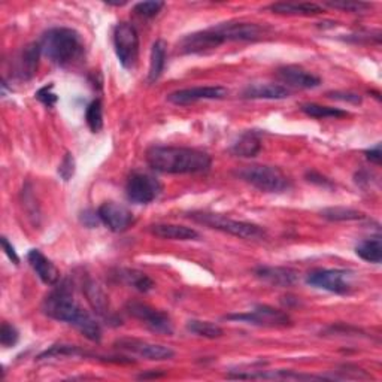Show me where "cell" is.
Listing matches in <instances>:
<instances>
[{
  "instance_id": "35",
  "label": "cell",
  "mask_w": 382,
  "mask_h": 382,
  "mask_svg": "<svg viewBox=\"0 0 382 382\" xmlns=\"http://www.w3.org/2000/svg\"><path fill=\"white\" fill-rule=\"evenodd\" d=\"M18 339H20L18 330L5 321V323L2 324V329H0V344H2L5 348H11L17 345Z\"/></svg>"
},
{
  "instance_id": "10",
  "label": "cell",
  "mask_w": 382,
  "mask_h": 382,
  "mask_svg": "<svg viewBox=\"0 0 382 382\" xmlns=\"http://www.w3.org/2000/svg\"><path fill=\"white\" fill-rule=\"evenodd\" d=\"M114 345L120 351H124V353L142 357L151 361H164V360H171L175 357V351L169 346L152 344V342L136 339V338H121L115 341Z\"/></svg>"
},
{
  "instance_id": "21",
  "label": "cell",
  "mask_w": 382,
  "mask_h": 382,
  "mask_svg": "<svg viewBox=\"0 0 382 382\" xmlns=\"http://www.w3.org/2000/svg\"><path fill=\"white\" fill-rule=\"evenodd\" d=\"M39 43H30L23 48L18 60H17V75L21 80H32L38 72L39 55H41Z\"/></svg>"
},
{
  "instance_id": "25",
  "label": "cell",
  "mask_w": 382,
  "mask_h": 382,
  "mask_svg": "<svg viewBox=\"0 0 382 382\" xmlns=\"http://www.w3.org/2000/svg\"><path fill=\"white\" fill-rule=\"evenodd\" d=\"M260 149H262V142H260V137L254 132H247L243 133L239 141L233 144L232 147V154L238 157H254L257 156Z\"/></svg>"
},
{
  "instance_id": "1",
  "label": "cell",
  "mask_w": 382,
  "mask_h": 382,
  "mask_svg": "<svg viewBox=\"0 0 382 382\" xmlns=\"http://www.w3.org/2000/svg\"><path fill=\"white\" fill-rule=\"evenodd\" d=\"M43 314L55 319L68 323L78 330L84 338L99 344L102 341V327L81 304L76 302L66 284L55 288L42 302Z\"/></svg>"
},
{
  "instance_id": "23",
  "label": "cell",
  "mask_w": 382,
  "mask_h": 382,
  "mask_svg": "<svg viewBox=\"0 0 382 382\" xmlns=\"http://www.w3.org/2000/svg\"><path fill=\"white\" fill-rule=\"evenodd\" d=\"M166 57H167V45L163 39H159L152 43L151 48L149 70H148L149 83H156L163 75L166 66Z\"/></svg>"
},
{
  "instance_id": "30",
  "label": "cell",
  "mask_w": 382,
  "mask_h": 382,
  "mask_svg": "<svg viewBox=\"0 0 382 382\" xmlns=\"http://www.w3.org/2000/svg\"><path fill=\"white\" fill-rule=\"evenodd\" d=\"M302 112L307 114L311 118H318V120H324V118H344L348 117L349 112L339 110V108H331V106H323V105H317V103H307L302 106Z\"/></svg>"
},
{
  "instance_id": "8",
  "label": "cell",
  "mask_w": 382,
  "mask_h": 382,
  "mask_svg": "<svg viewBox=\"0 0 382 382\" xmlns=\"http://www.w3.org/2000/svg\"><path fill=\"white\" fill-rule=\"evenodd\" d=\"M126 311L130 317L139 319L151 331L171 336L174 333V324L171 317L166 312L152 308L151 304L142 302H127Z\"/></svg>"
},
{
  "instance_id": "11",
  "label": "cell",
  "mask_w": 382,
  "mask_h": 382,
  "mask_svg": "<svg viewBox=\"0 0 382 382\" xmlns=\"http://www.w3.org/2000/svg\"><path fill=\"white\" fill-rule=\"evenodd\" d=\"M346 278L348 272L342 269H318L308 275L307 282L311 287L326 290L334 295H346L351 290Z\"/></svg>"
},
{
  "instance_id": "36",
  "label": "cell",
  "mask_w": 382,
  "mask_h": 382,
  "mask_svg": "<svg viewBox=\"0 0 382 382\" xmlns=\"http://www.w3.org/2000/svg\"><path fill=\"white\" fill-rule=\"evenodd\" d=\"M53 90H54V84H48V85L42 87L41 90H38L36 95H35L36 99L41 103H43L45 106H48V108H50V106H54L57 103V100H58L57 95L53 93Z\"/></svg>"
},
{
  "instance_id": "44",
  "label": "cell",
  "mask_w": 382,
  "mask_h": 382,
  "mask_svg": "<svg viewBox=\"0 0 382 382\" xmlns=\"http://www.w3.org/2000/svg\"><path fill=\"white\" fill-rule=\"evenodd\" d=\"M110 6H124L127 2H106Z\"/></svg>"
},
{
  "instance_id": "2",
  "label": "cell",
  "mask_w": 382,
  "mask_h": 382,
  "mask_svg": "<svg viewBox=\"0 0 382 382\" xmlns=\"http://www.w3.org/2000/svg\"><path fill=\"white\" fill-rule=\"evenodd\" d=\"M147 161L151 169L169 175L205 174L212 164L208 152L186 147H151Z\"/></svg>"
},
{
  "instance_id": "17",
  "label": "cell",
  "mask_w": 382,
  "mask_h": 382,
  "mask_svg": "<svg viewBox=\"0 0 382 382\" xmlns=\"http://www.w3.org/2000/svg\"><path fill=\"white\" fill-rule=\"evenodd\" d=\"M27 262L36 272L38 278L47 285H55L60 280V272L57 266L48 257H45L39 250H30L27 254Z\"/></svg>"
},
{
  "instance_id": "14",
  "label": "cell",
  "mask_w": 382,
  "mask_h": 382,
  "mask_svg": "<svg viewBox=\"0 0 382 382\" xmlns=\"http://www.w3.org/2000/svg\"><path fill=\"white\" fill-rule=\"evenodd\" d=\"M228 95V90L221 85H206L176 90L167 96V100L175 105H191L198 100H220Z\"/></svg>"
},
{
  "instance_id": "29",
  "label": "cell",
  "mask_w": 382,
  "mask_h": 382,
  "mask_svg": "<svg viewBox=\"0 0 382 382\" xmlns=\"http://www.w3.org/2000/svg\"><path fill=\"white\" fill-rule=\"evenodd\" d=\"M321 217L329 221H359V220L366 218L363 212L353 209V208H344V206L326 208L321 211Z\"/></svg>"
},
{
  "instance_id": "22",
  "label": "cell",
  "mask_w": 382,
  "mask_h": 382,
  "mask_svg": "<svg viewBox=\"0 0 382 382\" xmlns=\"http://www.w3.org/2000/svg\"><path fill=\"white\" fill-rule=\"evenodd\" d=\"M149 232L161 239L169 240H196L198 239V233L191 227L178 226V224H152Z\"/></svg>"
},
{
  "instance_id": "31",
  "label": "cell",
  "mask_w": 382,
  "mask_h": 382,
  "mask_svg": "<svg viewBox=\"0 0 382 382\" xmlns=\"http://www.w3.org/2000/svg\"><path fill=\"white\" fill-rule=\"evenodd\" d=\"M85 121L87 126L93 133H99L103 129V106L100 99L93 100L87 106Z\"/></svg>"
},
{
  "instance_id": "40",
  "label": "cell",
  "mask_w": 382,
  "mask_h": 382,
  "mask_svg": "<svg viewBox=\"0 0 382 382\" xmlns=\"http://www.w3.org/2000/svg\"><path fill=\"white\" fill-rule=\"evenodd\" d=\"M364 156H366V159H368L371 163L381 164V159H382L381 144H376V145H375L373 148H371V149H366V151H364Z\"/></svg>"
},
{
  "instance_id": "9",
  "label": "cell",
  "mask_w": 382,
  "mask_h": 382,
  "mask_svg": "<svg viewBox=\"0 0 382 382\" xmlns=\"http://www.w3.org/2000/svg\"><path fill=\"white\" fill-rule=\"evenodd\" d=\"M226 319L240 321V323H247L253 326H262V327H288L292 326V318L285 312L275 309L267 304H258L253 311L243 312V314H232L226 315Z\"/></svg>"
},
{
  "instance_id": "19",
  "label": "cell",
  "mask_w": 382,
  "mask_h": 382,
  "mask_svg": "<svg viewBox=\"0 0 382 382\" xmlns=\"http://www.w3.org/2000/svg\"><path fill=\"white\" fill-rule=\"evenodd\" d=\"M290 96V90L281 84H251L243 90V97L253 100H282Z\"/></svg>"
},
{
  "instance_id": "32",
  "label": "cell",
  "mask_w": 382,
  "mask_h": 382,
  "mask_svg": "<svg viewBox=\"0 0 382 382\" xmlns=\"http://www.w3.org/2000/svg\"><path fill=\"white\" fill-rule=\"evenodd\" d=\"M78 357V356H88L85 351L75 345H53L50 349L43 351V353L38 357V360L51 359V357Z\"/></svg>"
},
{
  "instance_id": "27",
  "label": "cell",
  "mask_w": 382,
  "mask_h": 382,
  "mask_svg": "<svg viewBox=\"0 0 382 382\" xmlns=\"http://www.w3.org/2000/svg\"><path fill=\"white\" fill-rule=\"evenodd\" d=\"M356 254L363 258L364 262L375 263L379 265L382 260V243L379 238H372V239H366L360 242L356 247Z\"/></svg>"
},
{
  "instance_id": "6",
  "label": "cell",
  "mask_w": 382,
  "mask_h": 382,
  "mask_svg": "<svg viewBox=\"0 0 382 382\" xmlns=\"http://www.w3.org/2000/svg\"><path fill=\"white\" fill-rule=\"evenodd\" d=\"M114 48L120 63L133 69L139 58V35L130 23H118L114 28Z\"/></svg>"
},
{
  "instance_id": "26",
  "label": "cell",
  "mask_w": 382,
  "mask_h": 382,
  "mask_svg": "<svg viewBox=\"0 0 382 382\" xmlns=\"http://www.w3.org/2000/svg\"><path fill=\"white\" fill-rule=\"evenodd\" d=\"M120 278L141 293H148L154 288V281H152L147 273L136 269H121Z\"/></svg>"
},
{
  "instance_id": "18",
  "label": "cell",
  "mask_w": 382,
  "mask_h": 382,
  "mask_svg": "<svg viewBox=\"0 0 382 382\" xmlns=\"http://www.w3.org/2000/svg\"><path fill=\"white\" fill-rule=\"evenodd\" d=\"M84 292H85L88 303L91 304V308L95 309V312L97 315H100L102 318L108 319V321L115 319V317H114V314L111 311V307H110L108 296L105 295V292L96 281H93V280L85 281Z\"/></svg>"
},
{
  "instance_id": "13",
  "label": "cell",
  "mask_w": 382,
  "mask_h": 382,
  "mask_svg": "<svg viewBox=\"0 0 382 382\" xmlns=\"http://www.w3.org/2000/svg\"><path fill=\"white\" fill-rule=\"evenodd\" d=\"M223 43L221 36L212 27L182 38L178 43V51L181 54H202L218 48Z\"/></svg>"
},
{
  "instance_id": "7",
  "label": "cell",
  "mask_w": 382,
  "mask_h": 382,
  "mask_svg": "<svg viewBox=\"0 0 382 382\" xmlns=\"http://www.w3.org/2000/svg\"><path fill=\"white\" fill-rule=\"evenodd\" d=\"M163 190L161 182L149 174L133 172L126 184V196L132 203L147 205L154 202Z\"/></svg>"
},
{
  "instance_id": "39",
  "label": "cell",
  "mask_w": 382,
  "mask_h": 382,
  "mask_svg": "<svg viewBox=\"0 0 382 382\" xmlns=\"http://www.w3.org/2000/svg\"><path fill=\"white\" fill-rule=\"evenodd\" d=\"M0 242H2V248H4L5 254L8 255V258L11 260V262L14 265H20V257H18L17 251H15V248L9 243L8 238L6 236H2V238H0Z\"/></svg>"
},
{
  "instance_id": "33",
  "label": "cell",
  "mask_w": 382,
  "mask_h": 382,
  "mask_svg": "<svg viewBox=\"0 0 382 382\" xmlns=\"http://www.w3.org/2000/svg\"><path fill=\"white\" fill-rule=\"evenodd\" d=\"M326 6L329 8H334V9H341V11H346V12H353V14H359V12H364L372 8L371 4L366 2H354V0H338V2H324Z\"/></svg>"
},
{
  "instance_id": "15",
  "label": "cell",
  "mask_w": 382,
  "mask_h": 382,
  "mask_svg": "<svg viewBox=\"0 0 382 382\" xmlns=\"http://www.w3.org/2000/svg\"><path fill=\"white\" fill-rule=\"evenodd\" d=\"M100 221L115 233H123L133 224V213L123 205L115 202H105L97 209Z\"/></svg>"
},
{
  "instance_id": "43",
  "label": "cell",
  "mask_w": 382,
  "mask_h": 382,
  "mask_svg": "<svg viewBox=\"0 0 382 382\" xmlns=\"http://www.w3.org/2000/svg\"><path fill=\"white\" fill-rule=\"evenodd\" d=\"M166 373L164 372H159V371H156V372H151V373H142V375H139V379H148V378H161V376H164Z\"/></svg>"
},
{
  "instance_id": "34",
  "label": "cell",
  "mask_w": 382,
  "mask_h": 382,
  "mask_svg": "<svg viewBox=\"0 0 382 382\" xmlns=\"http://www.w3.org/2000/svg\"><path fill=\"white\" fill-rule=\"evenodd\" d=\"M164 8V2H139L136 4L133 11L144 18H152Z\"/></svg>"
},
{
  "instance_id": "42",
  "label": "cell",
  "mask_w": 382,
  "mask_h": 382,
  "mask_svg": "<svg viewBox=\"0 0 382 382\" xmlns=\"http://www.w3.org/2000/svg\"><path fill=\"white\" fill-rule=\"evenodd\" d=\"M307 179H308L309 182H314V184H318V186H324V187L331 186V182H330L326 176H321V175L317 174V172H308V174H307Z\"/></svg>"
},
{
  "instance_id": "3",
  "label": "cell",
  "mask_w": 382,
  "mask_h": 382,
  "mask_svg": "<svg viewBox=\"0 0 382 382\" xmlns=\"http://www.w3.org/2000/svg\"><path fill=\"white\" fill-rule=\"evenodd\" d=\"M41 53L58 66H69L84 55L81 35L69 27H54L45 32L39 42Z\"/></svg>"
},
{
  "instance_id": "41",
  "label": "cell",
  "mask_w": 382,
  "mask_h": 382,
  "mask_svg": "<svg viewBox=\"0 0 382 382\" xmlns=\"http://www.w3.org/2000/svg\"><path fill=\"white\" fill-rule=\"evenodd\" d=\"M81 220H83V223H84L87 227H91V228L97 227V224H99V221H100V218H99V216H97V212H91V211H85V212H83Z\"/></svg>"
},
{
  "instance_id": "16",
  "label": "cell",
  "mask_w": 382,
  "mask_h": 382,
  "mask_svg": "<svg viewBox=\"0 0 382 382\" xmlns=\"http://www.w3.org/2000/svg\"><path fill=\"white\" fill-rule=\"evenodd\" d=\"M277 76L284 84H288L296 88H302V90L317 88L321 84V80L317 75L295 65L280 68L277 70Z\"/></svg>"
},
{
  "instance_id": "5",
  "label": "cell",
  "mask_w": 382,
  "mask_h": 382,
  "mask_svg": "<svg viewBox=\"0 0 382 382\" xmlns=\"http://www.w3.org/2000/svg\"><path fill=\"white\" fill-rule=\"evenodd\" d=\"M190 218L196 223L205 224L216 230L228 233L232 236L240 239H262L265 236V230L260 226L247 223V221H238L233 218H228L223 213H213V212H193L190 213Z\"/></svg>"
},
{
  "instance_id": "37",
  "label": "cell",
  "mask_w": 382,
  "mask_h": 382,
  "mask_svg": "<svg viewBox=\"0 0 382 382\" xmlns=\"http://www.w3.org/2000/svg\"><path fill=\"white\" fill-rule=\"evenodd\" d=\"M75 159L73 156L70 154V152H66L65 159L62 160V163H60L58 166V175L62 176V179L65 181H69L73 175H75Z\"/></svg>"
},
{
  "instance_id": "4",
  "label": "cell",
  "mask_w": 382,
  "mask_h": 382,
  "mask_svg": "<svg viewBox=\"0 0 382 382\" xmlns=\"http://www.w3.org/2000/svg\"><path fill=\"white\" fill-rule=\"evenodd\" d=\"M238 178L248 182L260 191L266 193H282L290 189L288 176L280 167L267 164H251L243 166L236 172Z\"/></svg>"
},
{
  "instance_id": "28",
  "label": "cell",
  "mask_w": 382,
  "mask_h": 382,
  "mask_svg": "<svg viewBox=\"0 0 382 382\" xmlns=\"http://www.w3.org/2000/svg\"><path fill=\"white\" fill-rule=\"evenodd\" d=\"M187 330L196 336H201L205 339H218L224 334L223 329L218 324H213L211 321L191 319L187 323Z\"/></svg>"
},
{
  "instance_id": "20",
  "label": "cell",
  "mask_w": 382,
  "mask_h": 382,
  "mask_svg": "<svg viewBox=\"0 0 382 382\" xmlns=\"http://www.w3.org/2000/svg\"><path fill=\"white\" fill-rule=\"evenodd\" d=\"M257 278L263 280L270 285L290 287L296 284L297 273L288 267H273V266H260L255 269Z\"/></svg>"
},
{
  "instance_id": "12",
  "label": "cell",
  "mask_w": 382,
  "mask_h": 382,
  "mask_svg": "<svg viewBox=\"0 0 382 382\" xmlns=\"http://www.w3.org/2000/svg\"><path fill=\"white\" fill-rule=\"evenodd\" d=\"M216 28V32L221 36L223 42H254L262 39L266 33V28L255 23L232 21L223 23Z\"/></svg>"
},
{
  "instance_id": "24",
  "label": "cell",
  "mask_w": 382,
  "mask_h": 382,
  "mask_svg": "<svg viewBox=\"0 0 382 382\" xmlns=\"http://www.w3.org/2000/svg\"><path fill=\"white\" fill-rule=\"evenodd\" d=\"M269 9L280 15H317L323 12V6L311 2H280L270 5Z\"/></svg>"
},
{
  "instance_id": "38",
  "label": "cell",
  "mask_w": 382,
  "mask_h": 382,
  "mask_svg": "<svg viewBox=\"0 0 382 382\" xmlns=\"http://www.w3.org/2000/svg\"><path fill=\"white\" fill-rule=\"evenodd\" d=\"M327 96L330 99H334V100H341V102H348V103H353V105H360L361 103V97L356 93H349V91H330V93H327Z\"/></svg>"
}]
</instances>
